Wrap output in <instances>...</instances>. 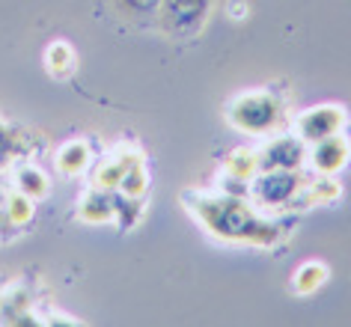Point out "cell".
Here are the masks:
<instances>
[{
    "instance_id": "obj_6",
    "label": "cell",
    "mask_w": 351,
    "mask_h": 327,
    "mask_svg": "<svg viewBox=\"0 0 351 327\" xmlns=\"http://www.w3.org/2000/svg\"><path fill=\"white\" fill-rule=\"evenodd\" d=\"M33 202L27 193H21L15 184L0 182V238H12L24 232L33 220Z\"/></svg>"
},
{
    "instance_id": "obj_14",
    "label": "cell",
    "mask_w": 351,
    "mask_h": 327,
    "mask_svg": "<svg viewBox=\"0 0 351 327\" xmlns=\"http://www.w3.org/2000/svg\"><path fill=\"white\" fill-rule=\"evenodd\" d=\"M223 173H226V179H230V182H239V184H247V188H250V179L259 173V152H250V149H235V152L226 155Z\"/></svg>"
},
{
    "instance_id": "obj_12",
    "label": "cell",
    "mask_w": 351,
    "mask_h": 327,
    "mask_svg": "<svg viewBox=\"0 0 351 327\" xmlns=\"http://www.w3.org/2000/svg\"><path fill=\"white\" fill-rule=\"evenodd\" d=\"M90 164H93V149L86 140H72V143H63L60 146V152L54 155V170L60 175H81L90 170Z\"/></svg>"
},
{
    "instance_id": "obj_15",
    "label": "cell",
    "mask_w": 351,
    "mask_h": 327,
    "mask_svg": "<svg viewBox=\"0 0 351 327\" xmlns=\"http://www.w3.org/2000/svg\"><path fill=\"white\" fill-rule=\"evenodd\" d=\"M330 277V268L324 262H306L301 265V268L295 271V277H292V289H295V295H315L324 282H328Z\"/></svg>"
},
{
    "instance_id": "obj_10",
    "label": "cell",
    "mask_w": 351,
    "mask_h": 327,
    "mask_svg": "<svg viewBox=\"0 0 351 327\" xmlns=\"http://www.w3.org/2000/svg\"><path fill=\"white\" fill-rule=\"evenodd\" d=\"M137 161H143V152L137 149H117L110 152L104 161L93 170V188H104V191H119L122 175L128 173V167H134Z\"/></svg>"
},
{
    "instance_id": "obj_17",
    "label": "cell",
    "mask_w": 351,
    "mask_h": 327,
    "mask_svg": "<svg viewBox=\"0 0 351 327\" xmlns=\"http://www.w3.org/2000/svg\"><path fill=\"white\" fill-rule=\"evenodd\" d=\"M110 6H113V12H117L119 19L146 21V19H155L161 0H110Z\"/></svg>"
},
{
    "instance_id": "obj_16",
    "label": "cell",
    "mask_w": 351,
    "mask_h": 327,
    "mask_svg": "<svg viewBox=\"0 0 351 327\" xmlns=\"http://www.w3.org/2000/svg\"><path fill=\"white\" fill-rule=\"evenodd\" d=\"M75 66H77V60H75L72 45H66V42H51L45 48V69H48L51 77H60V81H63V77H72Z\"/></svg>"
},
{
    "instance_id": "obj_9",
    "label": "cell",
    "mask_w": 351,
    "mask_h": 327,
    "mask_svg": "<svg viewBox=\"0 0 351 327\" xmlns=\"http://www.w3.org/2000/svg\"><path fill=\"white\" fill-rule=\"evenodd\" d=\"M310 161H313L319 175H337V173L346 170V164L351 161V143L339 134L324 137L319 143H313Z\"/></svg>"
},
{
    "instance_id": "obj_3",
    "label": "cell",
    "mask_w": 351,
    "mask_h": 327,
    "mask_svg": "<svg viewBox=\"0 0 351 327\" xmlns=\"http://www.w3.org/2000/svg\"><path fill=\"white\" fill-rule=\"evenodd\" d=\"M304 184L306 179L301 170H259L250 179L247 197L259 208H283V206H295Z\"/></svg>"
},
{
    "instance_id": "obj_1",
    "label": "cell",
    "mask_w": 351,
    "mask_h": 327,
    "mask_svg": "<svg viewBox=\"0 0 351 327\" xmlns=\"http://www.w3.org/2000/svg\"><path fill=\"white\" fill-rule=\"evenodd\" d=\"M185 208L203 226L206 235H212L221 244H244V247H274L283 238V226L277 220L262 217L239 193H182Z\"/></svg>"
},
{
    "instance_id": "obj_19",
    "label": "cell",
    "mask_w": 351,
    "mask_h": 327,
    "mask_svg": "<svg viewBox=\"0 0 351 327\" xmlns=\"http://www.w3.org/2000/svg\"><path fill=\"white\" fill-rule=\"evenodd\" d=\"M146 191H149V173H146V164L137 161L134 167H128L125 175H122L119 193H125V197H146Z\"/></svg>"
},
{
    "instance_id": "obj_2",
    "label": "cell",
    "mask_w": 351,
    "mask_h": 327,
    "mask_svg": "<svg viewBox=\"0 0 351 327\" xmlns=\"http://www.w3.org/2000/svg\"><path fill=\"white\" fill-rule=\"evenodd\" d=\"M226 119L244 134H268V131H277L286 122V104L271 90L241 93L239 99L230 101Z\"/></svg>"
},
{
    "instance_id": "obj_7",
    "label": "cell",
    "mask_w": 351,
    "mask_h": 327,
    "mask_svg": "<svg viewBox=\"0 0 351 327\" xmlns=\"http://www.w3.org/2000/svg\"><path fill=\"white\" fill-rule=\"evenodd\" d=\"M306 161V143L298 134L274 137L259 152V170H301Z\"/></svg>"
},
{
    "instance_id": "obj_18",
    "label": "cell",
    "mask_w": 351,
    "mask_h": 327,
    "mask_svg": "<svg viewBox=\"0 0 351 327\" xmlns=\"http://www.w3.org/2000/svg\"><path fill=\"white\" fill-rule=\"evenodd\" d=\"M143 215V197H125V193H113V220L131 229Z\"/></svg>"
},
{
    "instance_id": "obj_11",
    "label": "cell",
    "mask_w": 351,
    "mask_h": 327,
    "mask_svg": "<svg viewBox=\"0 0 351 327\" xmlns=\"http://www.w3.org/2000/svg\"><path fill=\"white\" fill-rule=\"evenodd\" d=\"M113 193L117 191L90 188L75 208L77 220H84V223H110L113 220Z\"/></svg>"
},
{
    "instance_id": "obj_13",
    "label": "cell",
    "mask_w": 351,
    "mask_h": 327,
    "mask_svg": "<svg viewBox=\"0 0 351 327\" xmlns=\"http://www.w3.org/2000/svg\"><path fill=\"white\" fill-rule=\"evenodd\" d=\"M12 184L19 188L21 193H27L30 199H42L45 193L51 191V182L48 175L39 170V167H33L27 161H19L12 167Z\"/></svg>"
},
{
    "instance_id": "obj_5",
    "label": "cell",
    "mask_w": 351,
    "mask_h": 327,
    "mask_svg": "<svg viewBox=\"0 0 351 327\" xmlns=\"http://www.w3.org/2000/svg\"><path fill=\"white\" fill-rule=\"evenodd\" d=\"M346 110L339 104H319V108L304 110L301 117L295 119V134L304 140V143H319L324 137L339 134L342 125H346Z\"/></svg>"
},
{
    "instance_id": "obj_8",
    "label": "cell",
    "mask_w": 351,
    "mask_h": 327,
    "mask_svg": "<svg viewBox=\"0 0 351 327\" xmlns=\"http://www.w3.org/2000/svg\"><path fill=\"white\" fill-rule=\"evenodd\" d=\"M33 152H36V137L12 122L0 119V173L12 170L19 161H27Z\"/></svg>"
},
{
    "instance_id": "obj_4",
    "label": "cell",
    "mask_w": 351,
    "mask_h": 327,
    "mask_svg": "<svg viewBox=\"0 0 351 327\" xmlns=\"http://www.w3.org/2000/svg\"><path fill=\"white\" fill-rule=\"evenodd\" d=\"M212 0H161L155 24L170 39H194L206 27Z\"/></svg>"
}]
</instances>
